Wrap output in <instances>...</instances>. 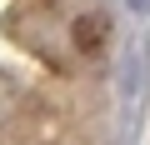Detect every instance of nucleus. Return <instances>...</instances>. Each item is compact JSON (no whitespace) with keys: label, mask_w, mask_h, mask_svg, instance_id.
<instances>
[{"label":"nucleus","mask_w":150,"mask_h":145,"mask_svg":"<svg viewBox=\"0 0 150 145\" xmlns=\"http://www.w3.org/2000/svg\"><path fill=\"white\" fill-rule=\"evenodd\" d=\"M110 35H115V25H110L105 10H85V15H75V25H70V40H75V50H80L85 60H100L110 50Z\"/></svg>","instance_id":"f257e3e1"}]
</instances>
